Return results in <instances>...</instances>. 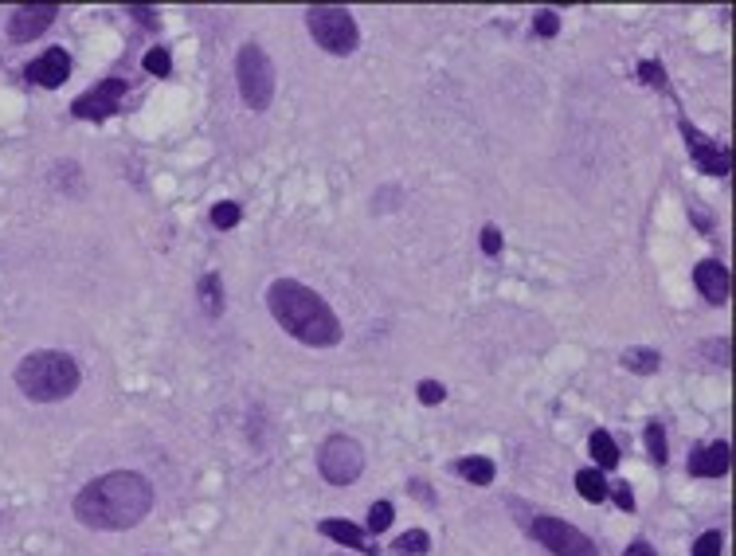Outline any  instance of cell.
<instances>
[{"label": "cell", "mask_w": 736, "mask_h": 556, "mask_svg": "<svg viewBox=\"0 0 736 556\" xmlns=\"http://www.w3.org/2000/svg\"><path fill=\"white\" fill-rule=\"evenodd\" d=\"M153 482L138 470H110L91 478L75 494V517L102 533H122L141 525L153 510Z\"/></svg>", "instance_id": "1"}, {"label": "cell", "mask_w": 736, "mask_h": 556, "mask_svg": "<svg viewBox=\"0 0 736 556\" xmlns=\"http://www.w3.org/2000/svg\"><path fill=\"white\" fill-rule=\"evenodd\" d=\"M267 306L294 341L310 345V349H333L341 341V322L333 314V306L325 302L318 290H310L298 278H278L267 290Z\"/></svg>", "instance_id": "2"}, {"label": "cell", "mask_w": 736, "mask_h": 556, "mask_svg": "<svg viewBox=\"0 0 736 556\" xmlns=\"http://www.w3.org/2000/svg\"><path fill=\"white\" fill-rule=\"evenodd\" d=\"M79 361L63 349H40V353H28L20 365H16V388L36 400V404H59L67 396H75L79 388Z\"/></svg>", "instance_id": "3"}, {"label": "cell", "mask_w": 736, "mask_h": 556, "mask_svg": "<svg viewBox=\"0 0 736 556\" xmlns=\"http://www.w3.org/2000/svg\"><path fill=\"white\" fill-rule=\"evenodd\" d=\"M306 28L314 36V44L329 51V55H353L361 44V32H357V20L349 8H337V4H318L306 12Z\"/></svg>", "instance_id": "4"}, {"label": "cell", "mask_w": 736, "mask_h": 556, "mask_svg": "<svg viewBox=\"0 0 736 556\" xmlns=\"http://www.w3.org/2000/svg\"><path fill=\"white\" fill-rule=\"evenodd\" d=\"M235 79H239V94L251 110H267L271 98H275V63L271 55L259 44H243L239 47V59H235Z\"/></svg>", "instance_id": "5"}, {"label": "cell", "mask_w": 736, "mask_h": 556, "mask_svg": "<svg viewBox=\"0 0 736 556\" xmlns=\"http://www.w3.org/2000/svg\"><path fill=\"white\" fill-rule=\"evenodd\" d=\"M318 470L329 486H353L365 470V451L353 435H333L318 451Z\"/></svg>", "instance_id": "6"}, {"label": "cell", "mask_w": 736, "mask_h": 556, "mask_svg": "<svg viewBox=\"0 0 736 556\" xmlns=\"http://www.w3.org/2000/svg\"><path fill=\"white\" fill-rule=\"evenodd\" d=\"M529 537L541 541L552 556H599L596 541L584 529H576V525H568L560 517H533L529 521Z\"/></svg>", "instance_id": "7"}, {"label": "cell", "mask_w": 736, "mask_h": 556, "mask_svg": "<svg viewBox=\"0 0 736 556\" xmlns=\"http://www.w3.org/2000/svg\"><path fill=\"white\" fill-rule=\"evenodd\" d=\"M126 91H130L126 79H102L98 87H91V91L79 94V98L71 102V114L83 118V122H106V118H114V114L122 110Z\"/></svg>", "instance_id": "8"}, {"label": "cell", "mask_w": 736, "mask_h": 556, "mask_svg": "<svg viewBox=\"0 0 736 556\" xmlns=\"http://www.w3.org/2000/svg\"><path fill=\"white\" fill-rule=\"evenodd\" d=\"M59 8L55 4H20L12 16H8V40L12 44H32L40 40L47 28L55 24Z\"/></svg>", "instance_id": "9"}, {"label": "cell", "mask_w": 736, "mask_h": 556, "mask_svg": "<svg viewBox=\"0 0 736 556\" xmlns=\"http://www.w3.org/2000/svg\"><path fill=\"white\" fill-rule=\"evenodd\" d=\"M678 126H682V138L690 141L693 165H697L701 173H709V177H729V153H725L713 138H705L697 126H690L686 118H682Z\"/></svg>", "instance_id": "10"}, {"label": "cell", "mask_w": 736, "mask_h": 556, "mask_svg": "<svg viewBox=\"0 0 736 556\" xmlns=\"http://www.w3.org/2000/svg\"><path fill=\"white\" fill-rule=\"evenodd\" d=\"M71 55L63 51V47H51L44 51L40 59H32L28 67H24V79L32 83V87H44V91H55V87H63L67 79H71Z\"/></svg>", "instance_id": "11"}, {"label": "cell", "mask_w": 736, "mask_h": 556, "mask_svg": "<svg viewBox=\"0 0 736 556\" xmlns=\"http://www.w3.org/2000/svg\"><path fill=\"white\" fill-rule=\"evenodd\" d=\"M693 286L709 306H725L729 302V267L721 259H701L693 267Z\"/></svg>", "instance_id": "12"}, {"label": "cell", "mask_w": 736, "mask_h": 556, "mask_svg": "<svg viewBox=\"0 0 736 556\" xmlns=\"http://www.w3.org/2000/svg\"><path fill=\"white\" fill-rule=\"evenodd\" d=\"M690 474L693 478H721V474H729V443L717 439L709 447H697L690 455Z\"/></svg>", "instance_id": "13"}, {"label": "cell", "mask_w": 736, "mask_h": 556, "mask_svg": "<svg viewBox=\"0 0 736 556\" xmlns=\"http://www.w3.org/2000/svg\"><path fill=\"white\" fill-rule=\"evenodd\" d=\"M318 529H322V537L337 541V545H345V549H365V553L372 549V545H368V537H365V529H361V525H353L349 517H325Z\"/></svg>", "instance_id": "14"}, {"label": "cell", "mask_w": 736, "mask_h": 556, "mask_svg": "<svg viewBox=\"0 0 736 556\" xmlns=\"http://www.w3.org/2000/svg\"><path fill=\"white\" fill-rule=\"evenodd\" d=\"M196 298H200V306H204L208 318H220V314H224V282H220L216 271L200 275V282H196Z\"/></svg>", "instance_id": "15"}, {"label": "cell", "mask_w": 736, "mask_h": 556, "mask_svg": "<svg viewBox=\"0 0 736 556\" xmlns=\"http://www.w3.org/2000/svg\"><path fill=\"white\" fill-rule=\"evenodd\" d=\"M623 369L639 372V376H650V372L662 369V357H658V349H646V345H635V349H627L623 357Z\"/></svg>", "instance_id": "16"}, {"label": "cell", "mask_w": 736, "mask_h": 556, "mask_svg": "<svg viewBox=\"0 0 736 556\" xmlns=\"http://www.w3.org/2000/svg\"><path fill=\"white\" fill-rule=\"evenodd\" d=\"M459 474L466 482H474V486H490L494 474H498V466L490 463L486 455H474V459H459Z\"/></svg>", "instance_id": "17"}, {"label": "cell", "mask_w": 736, "mask_h": 556, "mask_svg": "<svg viewBox=\"0 0 736 556\" xmlns=\"http://www.w3.org/2000/svg\"><path fill=\"white\" fill-rule=\"evenodd\" d=\"M588 451H592V459L599 463V470H615L619 466V447H615V439L607 431H596L588 439Z\"/></svg>", "instance_id": "18"}, {"label": "cell", "mask_w": 736, "mask_h": 556, "mask_svg": "<svg viewBox=\"0 0 736 556\" xmlns=\"http://www.w3.org/2000/svg\"><path fill=\"white\" fill-rule=\"evenodd\" d=\"M576 490H580V498H584V502H592V506H599V502L607 498V482H603V474H599L596 466L576 474Z\"/></svg>", "instance_id": "19"}, {"label": "cell", "mask_w": 736, "mask_h": 556, "mask_svg": "<svg viewBox=\"0 0 736 556\" xmlns=\"http://www.w3.org/2000/svg\"><path fill=\"white\" fill-rule=\"evenodd\" d=\"M427 549H431V537L423 529H408L404 537L392 541V556H423Z\"/></svg>", "instance_id": "20"}, {"label": "cell", "mask_w": 736, "mask_h": 556, "mask_svg": "<svg viewBox=\"0 0 736 556\" xmlns=\"http://www.w3.org/2000/svg\"><path fill=\"white\" fill-rule=\"evenodd\" d=\"M646 451H650V459L662 466L670 459V447H666V427L662 423H646Z\"/></svg>", "instance_id": "21"}, {"label": "cell", "mask_w": 736, "mask_h": 556, "mask_svg": "<svg viewBox=\"0 0 736 556\" xmlns=\"http://www.w3.org/2000/svg\"><path fill=\"white\" fill-rule=\"evenodd\" d=\"M212 224H216L220 232H231V228L239 224V204H235V200H220V204L212 208Z\"/></svg>", "instance_id": "22"}, {"label": "cell", "mask_w": 736, "mask_h": 556, "mask_svg": "<svg viewBox=\"0 0 736 556\" xmlns=\"http://www.w3.org/2000/svg\"><path fill=\"white\" fill-rule=\"evenodd\" d=\"M145 71L165 79V75L173 71V59H169V51H165V47H149V51H145Z\"/></svg>", "instance_id": "23"}, {"label": "cell", "mask_w": 736, "mask_h": 556, "mask_svg": "<svg viewBox=\"0 0 736 556\" xmlns=\"http://www.w3.org/2000/svg\"><path fill=\"white\" fill-rule=\"evenodd\" d=\"M392 517H396V510H392V502H376L372 510H368V533H384L388 525H392Z\"/></svg>", "instance_id": "24"}, {"label": "cell", "mask_w": 736, "mask_h": 556, "mask_svg": "<svg viewBox=\"0 0 736 556\" xmlns=\"http://www.w3.org/2000/svg\"><path fill=\"white\" fill-rule=\"evenodd\" d=\"M721 549H725V537H721L717 529H709V533H701V537H697L693 556H721Z\"/></svg>", "instance_id": "25"}, {"label": "cell", "mask_w": 736, "mask_h": 556, "mask_svg": "<svg viewBox=\"0 0 736 556\" xmlns=\"http://www.w3.org/2000/svg\"><path fill=\"white\" fill-rule=\"evenodd\" d=\"M415 396H419V400H423L427 408H435V404H443V400H447V388H443L439 380H419Z\"/></svg>", "instance_id": "26"}, {"label": "cell", "mask_w": 736, "mask_h": 556, "mask_svg": "<svg viewBox=\"0 0 736 556\" xmlns=\"http://www.w3.org/2000/svg\"><path fill=\"white\" fill-rule=\"evenodd\" d=\"M533 28H537V36H545V40H552V36L560 32V16H556L552 8H541V12L533 16Z\"/></svg>", "instance_id": "27"}, {"label": "cell", "mask_w": 736, "mask_h": 556, "mask_svg": "<svg viewBox=\"0 0 736 556\" xmlns=\"http://www.w3.org/2000/svg\"><path fill=\"white\" fill-rule=\"evenodd\" d=\"M639 79L650 83V87H666V67L654 63V59H643V63H639Z\"/></svg>", "instance_id": "28"}, {"label": "cell", "mask_w": 736, "mask_h": 556, "mask_svg": "<svg viewBox=\"0 0 736 556\" xmlns=\"http://www.w3.org/2000/svg\"><path fill=\"white\" fill-rule=\"evenodd\" d=\"M482 251L486 255H502V228L498 224H486L482 228Z\"/></svg>", "instance_id": "29"}, {"label": "cell", "mask_w": 736, "mask_h": 556, "mask_svg": "<svg viewBox=\"0 0 736 556\" xmlns=\"http://www.w3.org/2000/svg\"><path fill=\"white\" fill-rule=\"evenodd\" d=\"M611 494H615V506H619V510L635 513V494H631V486H627V482H619Z\"/></svg>", "instance_id": "30"}, {"label": "cell", "mask_w": 736, "mask_h": 556, "mask_svg": "<svg viewBox=\"0 0 736 556\" xmlns=\"http://www.w3.org/2000/svg\"><path fill=\"white\" fill-rule=\"evenodd\" d=\"M130 16L145 20V28H157V12H153V8H141V4H134V8H130Z\"/></svg>", "instance_id": "31"}, {"label": "cell", "mask_w": 736, "mask_h": 556, "mask_svg": "<svg viewBox=\"0 0 736 556\" xmlns=\"http://www.w3.org/2000/svg\"><path fill=\"white\" fill-rule=\"evenodd\" d=\"M623 556H658V553H654L646 541H635V545H627V553H623Z\"/></svg>", "instance_id": "32"}]
</instances>
